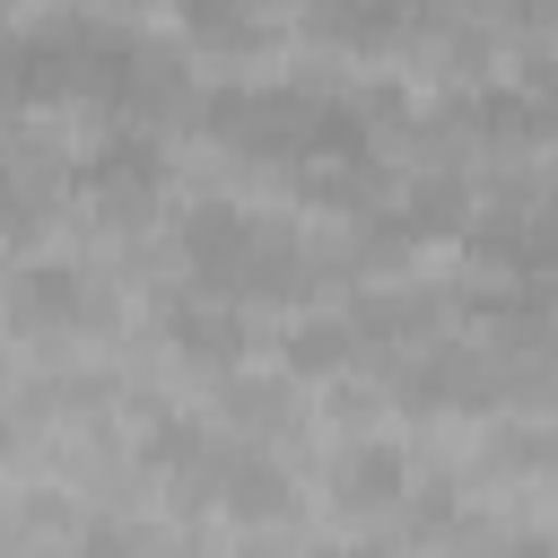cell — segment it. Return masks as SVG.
I'll return each mask as SVG.
<instances>
[{
    "instance_id": "3957f363",
    "label": "cell",
    "mask_w": 558,
    "mask_h": 558,
    "mask_svg": "<svg viewBox=\"0 0 558 558\" xmlns=\"http://www.w3.org/2000/svg\"><path fill=\"white\" fill-rule=\"evenodd\" d=\"M70 314H96L78 270H26L17 279V323H70Z\"/></svg>"
},
{
    "instance_id": "5b68a950",
    "label": "cell",
    "mask_w": 558,
    "mask_h": 558,
    "mask_svg": "<svg viewBox=\"0 0 558 558\" xmlns=\"http://www.w3.org/2000/svg\"><path fill=\"white\" fill-rule=\"evenodd\" d=\"M227 506H235V514H279L288 488H279L270 462H227Z\"/></svg>"
},
{
    "instance_id": "7a4b0ae2",
    "label": "cell",
    "mask_w": 558,
    "mask_h": 558,
    "mask_svg": "<svg viewBox=\"0 0 558 558\" xmlns=\"http://www.w3.org/2000/svg\"><path fill=\"white\" fill-rule=\"evenodd\" d=\"M401 480H410V462H401L392 445H357V453L331 462V497H340V506H392Z\"/></svg>"
},
{
    "instance_id": "6da1fadb",
    "label": "cell",
    "mask_w": 558,
    "mask_h": 558,
    "mask_svg": "<svg viewBox=\"0 0 558 558\" xmlns=\"http://www.w3.org/2000/svg\"><path fill=\"white\" fill-rule=\"evenodd\" d=\"M262 244H270V227L244 218L235 201H201V209L183 218V253H192V270H201L209 288H244L253 262H262Z\"/></svg>"
},
{
    "instance_id": "52a82bcc",
    "label": "cell",
    "mask_w": 558,
    "mask_h": 558,
    "mask_svg": "<svg viewBox=\"0 0 558 558\" xmlns=\"http://www.w3.org/2000/svg\"><path fill=\"white\" fill-rule=\"evenodd\" d=\"M227 401L244 410V427H279V418H288V392H279V384H235Z\"/></svg>"
},
{
    "instance_id": "8992f818",
    "label": "cell",
    "mask_w": 558,
    "mask_h": 558,
    "mask_svg": "<svg viewBox=\"0 0 558 558\" xmlns=\"http://www.w3.org/2000/svg\"><path fill=\"white\" fill-rule=\"evenodd\" d=\"M288 357L323 375V366H340V357H357V323H305V331L288 340Z\"/></svg>"
},
{
    "instance_id": "9c48e42d",
    "label": "cell",
    "mask_w": 558,
    "mask_h": 558,
    "mask_svg": "<svg viewBox=\"0 0 558 558\" xmlns=\"http://www.w3.org/2000/svg\"><path fill=\"white\" fill-rule=\"evenodd\" d=\"M0 453H9V418H0Z\"/></svg>"
},
{
    "instance_id": "277c9868",
    "label": "cell",
    "mask_w": 558,
    "mask_h": 558,
    "mask_svg": "<svg viewBox=\"0 0 558 558\" xmlns=\"http://www.w3.org/2000/svg\"><path fill=\"white\" fill-rule=\"evenodd\" d=\"M174 340H183L192 357H209V366H227V357L244 349V323H235L227 305H192V296H183V305H174Z\"/></svg>"
},
{
    "instance_id": "ba28073f",
    "label": "cell",
    "mask_w": 558,
    "mask_h": 558,
    "mask_svg": "<svg viewBox=\"0 0 558 558\" xmlns=\"http://www.w3.org/2000/svg\"><path fill=\"white\" fill-rule=\"evenodd\" d=\"M314 558H384V549H314Z\"/></svg>"
}]
</instances>
